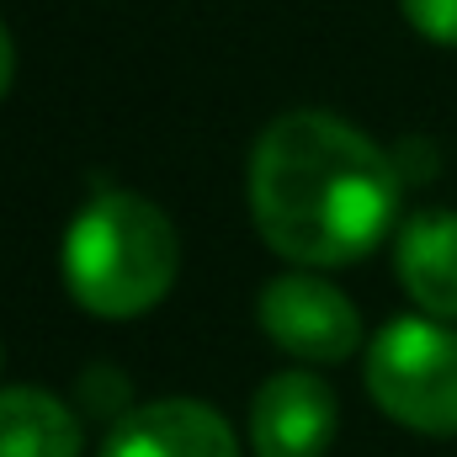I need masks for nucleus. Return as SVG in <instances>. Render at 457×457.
Here are the masks:
<instances>
[{"mask_svg":"<svg viewBox=\"0 0 457 457\" xmlns=\"http://www.w3.org/2000/svg\"><path fill=\"white\" fill-rule=\"evenodd\" d=\"M250 208L266 245L298 266L361 261L399 219L394 160L330 112L277 117L250 160Z\"/></svg>","mask_w":457,"mask_h":457,"instance_id":"nucleus-1","label":"nucleus"},{"mask_svg":"<svg viewBox=\"0 0 457 457\" xmlns=\"http://www.w3.org/2000/svg\"><path fill=\"white\" fill-rule=\"evenodd\" d=\"M330 436H336V394L314 372L266 378L250 410L255 457H320Z\"/></svg>","mask_w":457,"mask_h":457,"instance_id":"nucleus-5","label":"nucleus"},{"mask_svg":"<svg viewBox=\"0 0 457 457\" xmlns=\"http://www.w3.org/2000/svg\"><path fill=\"white\" fill-rule=\"evenodd\" d=\"M102 457H239L234 431L219 410L197 399H160L122 415Z\"/></svg>","mask_w":457,"mask_h":457,"instance_id":"nucleus-6","label":"nucleus"},{"mask_svg":"<svg viewBox=\"0 0 457 457\" xmlns=\"http://www.w3.org/2000/svg\"><path fill=\"white\" fill-rule=\"evenodd\" d=\"M399 277L410 287V298L436 314V320H457V213L447 208H426L410 213L399 228Z\"/></svg>","mask_w":457,"mask_h":457,"instance_id":"nucleus-7","label":"nucleus"},{"mask_svg":"<svg viewBox=\"0 0 457 457\" xmlns=\"http://www.w3.org/2000/svg\"><path fill=\"white\" fill-rule=\"evenodd\" d=\"M410 27L426 32L431 43H457V0H399Z\"/></svg>","mask_w":457,"mask_h":457,"instance_id":"nucleus-9","label":"nucleus"},{"mask_svg":"<svg viewBox=\"0 0 457 457\" xmlns=\"http://www.w3.org/2000/svg\"><path fill=\"white\" fill-rule=\"evenodd\" d=\"M11 75H16V48H11V32H5V21H0V96H5Z\"/></svg>","mask_w":457,"mask_h":457,"instance_id":"nucleus-10","label":"nucleus"},{"mask_svg":"<svg viewBox=\"0 0 457 457\" xmlns=\"http://www.w3.org/2000/svg\"><path fill=\"white\" fill-rule=\"evenodd\" d=\"M261 330L303 361H345L361 341V314L320 277H277L261 287Z\"/></svg>","mask_w":457,"mask_h":457,"instance_id":"nucleus-4","label":"nucleus"},{"mask_svg":"<svg viewBox=\"0 0 457 457\" xmlns=\"http://www.w3.org/2000/svg\"><path fill=\"white\" fill-rule=\"evenodd\" d=\"M372 399L410 431H457V336L436 320H394L367 345Z\"/></svg>","mask_w":457,"mask_h":457,"instance_id":"nucleus-3","label":"nucleus"},{"mask_svg":"<svg viewBox=\"0 0 457 457\" xmlns=\"http://www.w3.org/2000/svg\"><path fill=\"white\" fill-rule=\"evenodd\" d=\"M80 420L43 388H0V457H80Z\"/></svg>","mask_w":457,"mask_h":457,"instance_id":"nucleus-8","label":"nucleus"},{"mask_svg":"<svg viewBox=\"0 0 457 457\" xmlns=\"http://www.w3.org/2000/svg\"><path fill=\"white\" fill-rule=\"evenodd\" d=\"M176 266L181 250L170 219L133 192H102L64 234V282L75 303L102 320H133L154 309L170 293Z\"/></svg>","mask_w":457,"mask_h":457,"instance_id":"nucleus-2","label":"nucleus"}]
</instances>
